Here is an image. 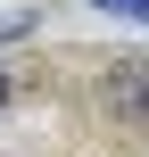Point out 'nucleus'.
Segmentation results:
<instances>
[{
  "instance_id": "1",
  "label": "nucleus",
  "mask_w": 149,
  "mask_h": 157,
  "mask_svg": "<svg viewBox=\"0 0 149 157\" xmlns=\"http://www.w3.org/2000/svg\"><path fill=\"white\" fill-rule=\"evenodd\" d=\"M108 108L124 124H149V66H116L108 75Z\"/></svg>"
},
{
  "instance_id": "2",
  "label": "nucleus",
  "mask_w": 149,
  "mask_h": 157,
  "mask_svg": "<svg viewBox=\"0 0 149 157\" xmlns=\"http://www.w3.org/2000/svg\"><path fill=\"white\" fill-rule=\"evenodd\" d=\"M100 17H133V25H149V0H91Z\"/></svg>"
},
{
  "instance_id": "3",
  "label": "nucleus",
  "mask_w": 149,
  "mask_h": 157,
  "mask_svg": "<svg viewBox=\"0 0 149 157\" xmlns=\"http://www.w3.org/2000/svg\"><path fill=\"white\" fill-rule=\"evenodd\" d=\"M0 99H8V75H0Z\"/></svg>"
}]
</instances>
